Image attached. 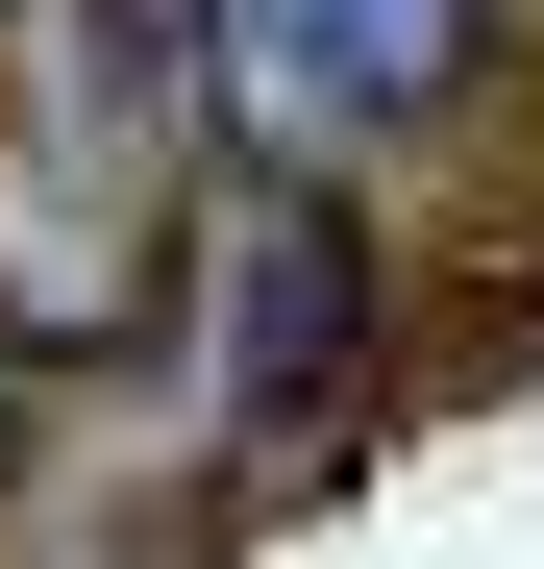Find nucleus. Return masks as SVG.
I'll list each match as a JSON object with an SVG mask.
<instances>
[{"mask_svg":"<svg viewBox=\"0 0 544 569\" xmlns=\"http://www.w3.org/2000/svg\"><path fill=\"white\" fill-rule=\"evenodd\" d=\"M199 50H223V100L272 149H372L471 74V0H199Z\"/></svg>","mask_w":544,"mask_h":569,"instance_id":"f257e3e1","label":"nucleus"}]
</instances>
